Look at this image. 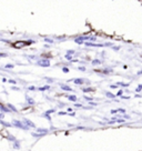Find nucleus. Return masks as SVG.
I'll return each mask as SVG.
<instances>
[{
  "label": "nucleus",
  "mask_w": 142,
  "mask_h": 151,
  "mask_svg": "<svg viewBox=\"0 0 142 151\" xmlns=\"http://www.w3.org/2000/svg\"><path fill=\"white\" fill-rule=\"evenodd\" d=\"M12 126L19 128V129H24V130H28V127L26 126L22 121H19V120H14L12 121Z\"/></svg>",
  "instance_id": "nucleus-1"
},
{
  "label": "nucleus",
  "mask_w": 142,
  "mask_h": 151,
  "mask_svg": "<svg viewBox=\"0 0 142 151\" xmlns=\"http://www.w3.org/2000/svg\"><path fill=\"white\" fill-rule=\"evenodd\" d=\"M38 65L41 67H50V61H49V59H41L38 61Z\"/></svg>",
  "instance_id": "nucleus-2"
},
{
  "label": "nucleus",
  "mask_w": 142,
  "mask_h": 151,
  "mask_svg": "<svg viewBox=\"0 0 142 151\" xmlns=\"http://www.w3.org/2000/svg\"><path fill=\"white\" fill-rule=\"evenodd\" d=\"M90 37H84V36H80V37H77L76 39H74V42L76 43H79V45H81V43H84V40H89Z\"/></svg>",
  "instance_id": "nucleus-3"
},
{
  "label": "nucleus",
  "mask_w": 142,
  "mask_h": 151,
  "mask_svg": "<svg viewBox=\"0 0 142 151\" xmlns=\"http://www.w3.org/2000/svg\"><path fill=\"white\" fill-rule=\"evenodd\" d=\"M84 45H86V46H89V47H105V46H111L110 43H102V45H97V43H91V42H86Z\"/></svg>",
  "instance_id": "nucleus-4"
},
{
  "label": "nucleus",
  "mask_w": 142,
  "mask_h": 151,
  "mask_svg": "<svg viewBox=\"0 0 142 151\" xmlns=\"http://www.w3.org/2000/svg\"><path fill=\"white\" fill-rule=\"evenodd\" d=\"M37 132H38V133L37 134H33V135H35V137H38V135H43V134H47L48 133V132H49V130L48 129H38L37 130Z\"/></svg>",
  "instance_id": "nucleus-5"
},
{
  "label": "nucleus",
  "mask_w": 142,
  "mask_h": 151,
  "mask_svg": "<svg viewBox=\"0 0 142 151\" xmlns=\"http://www.w3.org/2000/svg\"><path fill=\"white\" fill-rule=\"evenodd\" d=\"M24 122H26V126H27L28 128H29V127L35 128V127H36V124L33 123L32 121H30V120H28V119H24Z\"/></svg>",
  "instance_id": "nucleus-6"
},
{
  "label": "nucleus",
  "mask_w": 142,
  "mask_h": 151,
  "mask_svg": "<svg viewBox=\"0 0 142 151\" xmlns=\"http://www.w3.org/2000/svg\"><path fill=\"white\" fill-rule=\"evenodd\" d=\"M26 100H27L28 104H30V106H32V104H35V100H33L32 98H30V97L26 96Z\"/></svg>",
  "instance_id": "nucleus-7"
},
{
  "label": "nucleus",
  "mask_w": 142,
  "mask_h": 151,
  "mask_svg": "<svg viewBox=\"0 0 142 151\" xmlns=\"http://www.w3.org/2000/svg\"><path fill=\"white\" fill-rule=\"evenodd\" d=\"M61 89H62L63 91H71V90H72L70 87H69V86H66V84H61Z\"/></svg>",
  "instance_id": "nucleus-8"
},
{
  "label": "nucleus",
  "mask_w": 142,
  "mask_h": 151,
  "mask_svg": "<svg viewBox=\"0 0 142 151\" xmlns=\"http://www.w3.org/2000/svg\"><path fill=\"white\" fill-rule=\"evenodd\" d=\"M101 63H102V61H101V60H99V59H94V60L92 61V65H93V66L101 65Z\"/></svg>",
  "instance_id": "nucleus-9"
},
{
  "label": "nucleus",
  "mask_w": 142,
  "mask_h": 151,
  "mask_svg": "<svg viewBox=\"0 0 142 151\" xmlns=\"http://www.w3.org/2000/svg\"><path fill=\"white\" fill-rule=\"evenodd\" d=\"M83 81H84L83 79H74L73 82L76 84H82V83H83Z\"/></svg>",
  "instance_id": "nucleus-10"
},
{
  "label": "nucleus",
  "mask_w": 142,
  "mask_h": 151,
  "mask_svg": "<svg viewBox=\"0 0 142 151\" xmlns=\"http://www.w3.org/2000/svg\"><path fill=\"white\" fill-rule=\"evenodd\" d=\"M0 110H1V111H4V112H8V111H10V110L7 108V107H4L2 104H0Z\"/></svg>",
  "instance_id": "nucleus-11"
},
{
  "label": "nucleus",
  "mask_w": 142,
  "mask_h": 151,
  "mask_svg": "<svg viewBox=\"0 0 142 151\" xmlns=\"http://www.w3.org/2000/svg\"><path fill=\"white\" fill-rule=\"evenodd\" d=\"M68 99H69L70 101H74V102L77 101V97H76V96H69Z\"/></svg>",
  "instance_id": "nucleus-12"
},
{
  "label": "nucleus",
  "mask_w": 142,
  "mask_h": 151,
  "mask_svg": "<svg viewBox=\"0 0 142 151\" xmlns=\"http://www.w3.org/2000/svg\"><path fill=\"white\" fill-rule=\"evenodd\" d=\"M82 91H83V92H91V91H93V89L92 88H83Z\"/></svg>",
  "instance_id": "nucleus-13"
},
{
  "label": "nucleus",
  "mask_w": 142,
  "mask_h": 151,
  "mask_svg": "<svg viewBox=\"0 0 142 151\" xmlns=\"http://www.w3.org/2000/svg\"><path fill=\"white\" fill-rule=\"evenodd\" d=\"M7 106H8V109H9V110H14V111H15V112H16V111H17V109H16V108H15V107H14V106H12V104H10V103H8V104H7Z\"/></svg>",
  "instance_id": "nucleus-14"
},
{
  "label": "nucleus",
  "mask_w": 142,
  "mask_h": 151,
  "mask_svg": "<svg viewBox=\"0 0 142 151\" xmlns=\"http://www.w3.org/2000/svg\"><path fill=\"white\" fill-rule=\"evenodd\" d=\"M50 89V87L49 86H45V87H42V88H39V90L40 91H45V90H49Z\"/></svg>",
  "instance_id": "nucleus-15"
},
{
  "label": "nucleus",
  "mask_w": 142,
  "mask_h": 151,
  "mask_svg": "<svg viewBox=\"0 0 142 151\" xmlns=\"http://www.w3.org/2000/svg\"><path fill=\"white\" fill-rule=\"evenodd\" d=\"M15 144H14V148H16V149H19L20 144H19V141H14Z\"/></svg>",
  "instance_id": "nucleus-16"
},
{
  "label": "nucleus",
  "mask_w": 142,
  "mask_h": 151,
  "mask_svg": "<svg viewBox=\"0 0 142 151\" xmlns=\"http://www.w3.org/2000/svg\"><path fill=\"white\" fill-rule=\"evenodd\" d=\"M102 72L103 73H110V72H112V70H110V69H104V70H102Z\"/></svg>",
  "instance_id": "nucleus-17"
},
{
  "label": "nucleus",
  "mask_w": 142,
  "mask_h": 151,
  "mask_svg": "<svg viewBox=\"0 0 142 151\" xmlns=\"http://www.w3.org/2000/svg\"><path fill=\"white\" fill-rule=\"evenodd\" d=\"M1 123L4 124V126H6V127H12V124L8 123V122H4V121H1Z\"/></svg>",
  "instance_id": "nucleus-18"
},
{
  "label": "nucleus",
  "mask_w": 142,
  "mask_h": 151,
  "mask_svg": "<svg viewBox=\"0 0 142 151\" xmlns=\"http://www.w3.org/2000/svg\"><path fill=\"white\" fill-rule=\"evenodd\" d=\"M105 94H107V96L108 97H109V98H114V94H112V93H110V92H107V93H105Z\"/></svg>",
  "instance_id": "nucleus-19"
},
{
  "label": "nucleus",
  "mask_w": 142,
  "mask_h": 151,
  "mask_svg": "<svg viewBox=\"0 0 142 151\" xmlns=\"http://www.w3.org/2000/svg\"><path fill=\"white\" fill-rule=\"evenodd\" d=\"M62 71H63L64 73H68V72H69V69L67 68V67H63V68H62Z\"/></svg>",
  "instance_id": "nucleus-20"
},
{
  "label": "nucleus",
  "mask_w": 142,
  "mask_h": 151,
  "mask_svg": "<svg viewBox=\"0 0 142 151\" xmlns=\"http://www.w3.org/2000/svg\"><path fill=\"white\" fill-rule=\"evenodd\" d=\"M73 53H74V51H73V50H68V51H67V55H69V56L73 55Z\"/></svg>",
  "instance_id": "nucleus-21"
},
{
  "label": "nucleus",
  "mask_w": 142,
  "mask_h": 151,
  "mask_svg": "<svg viewBox=\"0 0 142 151\" xmlns=\"http://www.w3.org/2000/svg\"><path fill=\"white\" fill-rule=\"evenodd\" d=\"M135 90H136V92H139V91H141V90H142V84H140V86H139L138 88L135 89Z\"/></svg>",
  "instance_id": "nucleus-22"
},
{
  "label": "nucleus",
  "mask_w": 142,
  "mask_h": 151,
  "mask_svg": "<svg viewBox=\"0 0 142 151\" xmlns=\"http://www.w3.org/2000/svg\"><path fill=\"white\" fill-rule=\"evenodd\" d=\"M45 40H46L47 42H50V43H52V42H53V40H52V39H49V38H46Z\"/></svg>",
  "instance_id": "nucleus-23"
},
{
  "label": "nucleus",
  "mask_w": 142,
  "mask_h": 151,
  "mask_svg": "<svg viewBox=\"0 0 142 151\" xmlns=\"http://www.w3.org/2000/svg\"><path fill=\"white\" fill-rule=\"evenodd\" d=\"M110 88H111V89H117L118 87L115 86V84H112V86H110Z\"/></svg>",
  "instance_id": "nucleus-24"
},
{
  "label": "nucleus",
  "mask_w": 142,
  "mask_h": 151,
  "mask_svg": "<svg viewBox=\"0 0 142 151\" xmlns=\"http://www.w3.org/2000/svg\"><path fill=\"white\" fill-rule=\"evenodd\" d=\"M122 93H123V91H122V90H120V91H119V92L117 93V96H119V97H120V96H121V94H122Z\"/></svg>",
  "instance_id": "nucleus-25"
},
{
  "label": "nucleus",
  "mask_w": 142,
  "mask_h": 151,
  "mask_svg": "<svg viewBox=\"0 0 142 151\" xmlns=\"http://www.w3.org/2000/svg\"><path fill=\"white\" fill-rule=\"evenodd\" d=\"M66 59H68V60H71V56H69V55H66Z\"/></svg>",
  "instance_id": "nucleus-26"
},
{
  "label": "nucleus",
  "mask_w": 142,
  "mask_h": 151,
  "mask_svg": "<svg viewBox=\"0 0 142 151\" xmlns=\"http://www.w3.org/2000/svg\"><path fill=\"white\" fill-rule=\"evenodd\" d=\"M28 89H29V90H35L36 88H35V87H33V86H30V87H29V88H28Z\"/></svg>",
  "instance_id": "nucleus-27"
},
{
  "label": "nucleus",
  "mask_w": 142,
  "mask_h": 151,
  "mask_svg": "<svg viewBox=\"0 0 142 151\" xmlns=\"http://www.w3.org/2000/svg\"><path fill=\"white\" fill-rule=\"evenodd\" d=\"M74 106H76V107H78V108H81V107H82V104H80V103H76V104H74Z\"/></svg>",
  "instance_id": "nucleus-28"
},
{
  "label": "nucleus",
  "mask_w": 142,
  "mask_h": 151,
  "mask_svg": "<svg viewBox=\"0 0 142 151\" xmlns=\"http://www.w3.org/2000/svg\"><path fill=\"white\" fill-rule=\"evenodd\" d=\"M84 99H86V100H88V101H91V100H92V99L89 98V97H84Z\"/></svg>",
  "instance_id": "nucleus-29"
},
{
  "label": "nucleus",
  "mask_w": 142,
  "mask_h": 151,
  "mask_svg": "<svg viewBox=\"0 0 142 151\" xmlns=\"http://www.w3.org/2000/svg\"><path fill=\"white\" fill-rule=\"evenodd\" d=\"M79 70H81V71H84V70H86V68H84V67H79Z\"/></svg>",
  "instance_id": "nucleus-30"
},
{
  "label": "nucleus",
  "mask_w": 142,
  "mask_h": 151,
  "mask_svg": "<svg viewBox=\"0 0 142 151\" xmlns=\"http://www.w3.org/2000/svg\"><path fill=\"white\" fill-rule=\"evenodd\" d=\"M6 68H14V66H12V65H7Z\"/></svg>",
  "instance_id": "nucleus-31"
},
{
  "label": "nucleus",
  "mask_w": 142,
  "mask_h": 151,
  "mask_svg": "<svg viewBox=\"0 0 142 151\" xmlns=\"http://www.w3.org/2000/svg\"><path fill=\"white\" fill-rule=\"evenodd\" d=\"M9 82H10V83H14V84H15V83H16V81H15V80H9Z\"/></svg>",
  "instance_id": "nucleus-32"
},
{
  "label": "nucleus",
  "mask_w": 142,
  "mask_h": 151,
  "mask_svg": "<svg viewBox=\"0 0 142 151\" xmlns=\"http://www.w3.org/2000/svg\"><path fill=\"white\" fill-rule=\"evenodd\" d=\"M4 116H5V114H1V113H0V119H1V118H4Z\"/></svg>",
  "instance_id": "nucleus-33"
}]
</instances>
